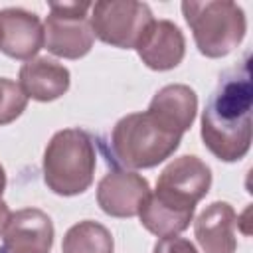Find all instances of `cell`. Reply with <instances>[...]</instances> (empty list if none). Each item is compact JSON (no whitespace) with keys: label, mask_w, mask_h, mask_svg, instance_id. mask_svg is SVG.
I'll return each instance as SVG.
<instances>
[{"label":"cell","mask_w":253,"mask_h":253,"mask_svg":"<svg viewBox=\"0 0 253 253\" xmlns=\"http://www.w3.org/2000/svg\"><path fill=\"white\" fill-rule=\"evenodd\" d=\"M251 67L245 57L227 69L202 113V140L221 162L241 160L251 146Z\"/></svg>","instance_id":"obj_1"},{"label":"cell","mask_w":253,"mask_h":253,"mask_svg":"<svg viewBox=\"0 0 253 253\" xmlns=\"http://www.w3.org/2000/svg\"><path fill=\"white\" fill-rule=\"evenodd\" d=\"M148 194V180L134 170L113 168L97 184V204L111 217L138 215Z\"/></svg>","instance_id":"obj_8"},{"label":"cell","mask_w":253,"mask_h":253,"mask_svg":"<svg viewBox=\"0 0 253 253\" xmlns=\"http://www.w3.org/2000/svg\"><path fill=\"white\" fill-rule=\"evenodd\" d=\"M10 215H12V211H10V208H8V204L0 200V235L4 233V227H6V223H8V219H10Z\"/></svg>","instance_id":"obj_18"},{"label":"cell","mask_w":253,"mask_h":253,"mask_svg":"<svg viewBox=\"0 0 253 253\" xmlns=\"http://www.w3.org/2000/svg\"><path fill=\"white\" fill-rule=\"evenodd\" d=\"M113 233L99 221L83 219L71 225L61 243V253H113Z\"/></svg>","instance_id":"obj_15"},{"label":"cell","mask_w":253,"mask_h":253,"mask_svg":"<svg viewBox=\"0 0 253 253\" xmlns=\"http://www.w3.org/2000/svg\"><path fill=\"white\" fill-rule=\"evenodd\" d=\"M146 111H150L158 121H162L172 130L184 134L196 119L198 95L190 85L170 83L152 97Z\"/></svg>","instance_id":"obj_14"},{"label":"cell","mask_w":253,"mask_h":253,"mask_svg":"<svg viewBox=\"0 0 253 253\" xmlns=\"http://www.w3.org/2000/svg\"><path fill=\"white\" fill-rule=\"evenodd\" d=\"M152 253H198V249L194 247L192 241L172 235V237H162L156 241Z\"/></svg>","instance_id":"obj_17"},{"label":"cell","mask_w":253,"mask_h":253,"mask_svg":"<svg viewBox=\"0 0 253 253\" xmlns=\"http://www.w3.org/2000/svg\"><path fill=\"white\" fill-rule=\"evenodd\" d=\"M237 213L227 202L210 204L194 221V235L204 253H235Z\"/></svg>","instance_id":"obj_12"},{"label":"cell","mask_w":253,"mask_h":253,"mask_svg":"<svg viewBox=\"0 0 253 253\" xmlns=\"http://www.w3.org/2000/svg\"><path fill=\"white\" fill-rule=\"evenodd\" d=\"M43 47V24L24 8L0 10V51L18 61H30Z\"/></svg>","instance_id":"obj_10"},{"label":"cell","mask_w":253,"mask_h":253,"mask_svg":"<svg viewBox=\"0 0 253 253\" xmlns=\"http://www.w3.org/2000/svg\"><path fill=\"white\" fill-rule=\"evenodd\" d=\"M182 14L192 30L198 51L210 59L229 55L247 32L245 12L231 0H184Z\"/></svg>","instance_id":"obj_5"},{"label":"cell","mask_w":253,"mask_h":253,"mask_svg":"<svg viewBox=\"0 0 253 253\" xmlns=\"http://www.w3.org/2000/svg\"><path fill=\"white\" fill-rule=\"evenodd\" d=\"M0 253H49L53 245V221L38 208H24L10 215Z\"/></svg>","instance_id":"obj_9"},{"label":"cell","mask_w":253,"mask_h":253,"mask_svg":"<svg viewBox=\"0 0 253 253\" xmlns=\"http://www.w3.org/2000/svg\"><path fill=\"white\" fill-rule=\"evenodd\" d=\"M91 30L103 43L132 49L154 20L152 10L136 0H99L91 4Z\"/></svg>","instance_id":"obj_7"},{"label":"cell","mask_w":253,"mask_h":253,"mask_svg":"<svg viewBox=\"0 0 253 253\" xmlns=\"http://www.w3.org/2000/svg\"><path fill=\"white\" fill-rule=\"evenodd\" d=\"M43 22V47L63 59H79L93 47L91 2H49Z\"/></svg>","instance_id":"obj_6"},{"label":"cell","mask_w":253,"mask_h":253,"mask_svg":"<svg viewBox=\"0 0 253 253\" xmlns=\"http://www.w3.org/2000/svg\"><path fill=\"white\" fill-rule=\"evenodd\" d=\"M211 186L210 166L194 156L174 158L158 176L156 190L140 206L138 217L144 229L156 237H172L188 229L196 204L206 198Z\"/></svg>","instance_id":"obj_2"},{"label":"cell","mask_w":253,"mask_h":253,"mask_svg":"<svg viewBox=\"0 0 253 253\" xmlns=\"http://www.w3.org/2000/svg\"><path fill=\"white\" fill-rule=\"evenodd\" d=\"M134 49L148 69L168 71L182 63L186 53V40L174 22L152 20Z\"/></svg>","instance_id":"obj_11"},{"label":"cell","mask_w":253,"mask_h":253,"mask_svg":"<svg viewBox=\"0 0 253 253\" xmlns=\"http://www.w3.org/2000/svg\"><path fill=\"white\" fill-rule=\"evenodd\" d=\"M182 134L158 121L150 111L130 113L117 121L109 138L101 142L107 162L123 170L154 168L180 146Z\"/></svg>","instance_id":"obj_3"},{"label":"cell","mask_w":253,"mask_h":253,"mask_svg":"<svg viewBox=\"0 0 253 253\" xmlns=\"http://www.w3.org/2000/svg\"><path fill=\"white\" fill-rule=\"evenodd\" d=\"M4 188H6V172H4V168H2V164H0V196H2Z\"/></svg>","instance_id":"obj_19"},{"label":"cell","mask_w":253,"mask_h":253,"mask_svg":"<svg viewBox=\"0 0 253 253\" xmlns=\"http://www.w3.org/2000/svg\"><path fill=\"white\" fill-rule=\"evenodd\" d=\"M28 107V97L20 83L0 77V126L14 123Z\"/></svg>","instance_id":"obj_16"},{"label":"cell","mask_w":253,"mask_h":253,"mask_svg":"<svg viewBox=\"0 0 253 253\" xmlns=\"http://www.w3.org/2000/svg\"><path fill=\"white\" fill-rule=\"evenodd\" d=\"M69 69L51 57H34L20 67V87L28 99L47 103L67 93Z\"/></svg>","instance_id":"obj_13"},{"label":"cell","mask_w":253,"mask_h":253,"mask_svg":"<svg viewBox=\"0 0 253 253\" xmlns=\"http://www.w3.org/2000/svg\"><path fill=\"white\" fill-rule=\"evenodd\" d=\"M97 166L95 138L85 128L57 130L43 150V182L57 196L83 194Z\"/></svg>","instance_id":"obj_4"}]
</instances>
